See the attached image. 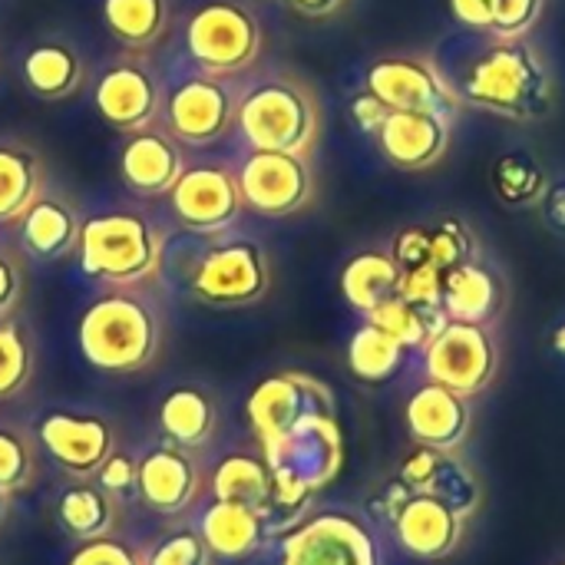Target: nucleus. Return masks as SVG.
I'll list each match as a JSON object with an SVG mask.
<instances>
[{
	"mask_svg": "<svg viewBox=\"0 0 565 565\" xmlns=\"http://www.w3.org/2000/svg\"><path fill=\"white\" fill-rule=\"evenodd\" d=\"M166 315L142 288H103L76 318L83 361L109 377H132L162 358Z\"/></svg>",
	"mask_w": 565,
	"mask_h": 565,
	"instance_id": "f257e3e1",
	"label": "nucleus"
},
{
	"mask_svg": "<svg viewBox=\"0 0 565 565\" xmlns=\"http://www.w3.org/2000/svg\"><path fill=\"white\" fill-rule=\"evenodd\" d=\"M463 103L513 122L546 119L556 106V79L546 56L523 40H493L460 79Z\"/></svg>",
	"mask_w": 565,
	"mask_h": 565,
	"instance_id": "f03ea898",
	"label": "nucleus"
},
{
	"mask_svg": "<svg viewBox=\"0 0 565 565\" xmlns=\"http://www.w3.org/2000/svg\"><path fill=\"white\" fill-rule=\"evenodd\" d=\"M79 271L103 288H142L159 278L166 262L162 225L129 205H113L83 218Z\"/></svg>",
	"mask_w": 565,
	"mask_h": 565,
	"instance_id": "7ed1b4c3",
	"label": "nucleus"
},
{
	"mask_svg": "<svg viewBox=\"0 0 565 565\" xmlns=\"http://www.w3.org/2000/svg\"><path fill=\"white\" fill-rule=\"evenodd\" d=\"M235 129L248 149L311 159L321 139V99L308 79L295 73H268L242 93Z\"/></svg>",
	"mask_w": 565,
	"mask_h": 565,
	"instance_id": "20e7f679",
	"label": "nucleus"
},
{
	"mask_svg": "<svg viewBox=\"0 0 565 565\" xmlns=\"http://www.w3.org/2000/svg\"><path fill=\"white\" fill-rule=\"evenodd\" d=\"M262 457L275 480L271 510H301L341 473L344 463V440L334 401L318 404L291 430L262 444Z\"/></svg>",
	"mask_w": 565,
	"mask_h": 565,
	"instance_id": "39448f33",
	"label": "nucleus"
},
{
	"mask_svg": "<svg viewBox=\"0 0 565 565\" xmlns=\"http://www.w3.org/2000/svg\"><path fill=\"white\" fill-rule=\"evenodd\" d=\"M182 40L199 73L238 76L258 63L265 26L245 0H205L185 17Z\"/></svg>",
	"mask_w": 565,
	"mask_h": 565,
	"instance_id": "423d86ee",
	"label": "nucleus"
},
{
	"mask_svg": "<svg viewBox=\"0 0 565 565\" xmlns=\"http://www.w3.org/2000/svg\"><path fill=\"white\" fill-rule=\"evenodd\" d=\"M189 291L209 308H252L271 291L268 252L248 235L222 238L195 262Z\"/></svg>",
	"mask_w": 565,
	"mask_h": 565,
	"instance_id": "0eeeda50",
	"label": "nucleus"
},
{
	"mask_svg": "<svg viewBox=\"0 0 565 565\" xmlns=\"http://www.w3.org/2000/svg\"><path fill=\"white\" fill-rule=\"evenodd\" d=\"M238 86L232 76L192 73L166 93L162 126L172 139L192 149H209L222 142L238 122Z\"/></svg>",
	"mask_w": 565,
	"mask_h": 565,
	"instance_id": "6e6552de",
	"label": "nucleus"
},
{
	"mask_svg": "<svg viewBox=\"0 0 565 565\" xmlns=\"http://www.w3.org/2000/svg\"><path fill=\"white\" fill-rule=\"evenodd\" d=\"M119 424L109 414L56 407L40 417L36 444L70 480H96L103 463L119 450Z\"/></svg>",
	"mask_w": 565,
	"mask_h": 565,
	"instance_id": "1a4fd4ad",
	"label": "nucleus"
},
{
	"mask_svg": "<svg viewBox=\"0 0 565 565\" xmlns=\"http://www.w3.org/2000/svg\"><path fill=\"white\" fill-rule=\"evenodd\" d=\"M93 106L106 126L126 136L159 126L166 86L156 63L136 50H126L116 60H109L93 86Z\"/></svg>",
	"mask_w": 565,
	"mask_h": 565,
	"instance_id": "9d476101",
	"label": "nucleus"
},
{
	"mask_svg": "<svg viewBox=\"0 0 565 565\" xmlns=\"http://www.w3.org/2000/svg\"><path fill=\"white\" fill-rule=\"evenodd\" d=\"M427 377L457 391L460 397L483 394L500 367V351L487 324L447 321L424 348Z\"/></svg>",
	"mask_w": 565,
	"mask_h": 565,
	"instance_id": "9b49d317",
	"label": "nucleus"
},
{
	"mask_svg": "<svg viewBox=\"0 0 565 565\" xmlns=\"http://www.w3.org/2000/svg\"><path fill=\"white\" fill-rule=\"evenodd\" d=\"M367 89L387 109H411V113H437L457 119L463 93L447 73L427 56H384L367 70Z\"/></svg>",
	"mask_w": 565,
	"mask_h": 565,
	"instance_id": "f8f14e48",
	"label": "nucleus"
},
{
	"mask_svg": "<svg viewBox=\"0 0 565 565\" xmlns=\"http://www.w3.org/2000/svg\"><path fill=\"white\" fill-rule=\"evenodd\" d=\"M172 218L192 235H222L242 212L245 199L238 189V172L225 162H195L182 172L175 189L166 195Z\"/></svg>",
	"mask_w": 565,
	"mask_h": 565,
	"instance_id": "ddd939ff",
	"label": "nucleus"
},
{
	"mask_svg": "<svg viewBox=\"0 0 565 565\" xmlns=\"http://www.w3.org/2000/svg\"><path fill=\"white\" fill-rule=\"evenodd\" d=\"M238 189L248 212L262 218H288L311 205L315 169L305 156L252 149L238 166Z\"/></svg>",
	"mask_w": 565,
	"mask_h": 565,
	"instance_id": "4468645a",
	"label": "nucleus"
},
{
	"mask_svg": "<svg viewBox=\"0 0 565 565\" xmlns=\"http://www.w3.org/2000/svg\"><path fill=\"white\" fill-rule=\"evenodd\" d=\"M281 565H381L367 526L348 513H318L281 543Z\"/></svg>",
	"mask_w": 565,
	"mask_h": 565,
	"instance_id": "2eb2a0df",
	"label": "nucleus"
},
{
	"mask_svg": "<svg viewBox=\"0 0 565 565\" xmlns=\"http://www.w3.org/2000/svg\"><path fill=\"white\" fill-rule=\"evenodd\" d=\"M205 490L202 463L192 450L175 444H159L139 454V487L136 497L156 516H182Z\"/></svg>",
	"mask_w": 565,
	"mask_h": 565,
	"instance_id": "dca6fc26",
	"label": "nucleus"
},
{
	"mask_svg": "<svg viewBox=\"0 0 565 565\" xmlns=\"http://www.w3.org/2000/svg\"><path fill=\"white\" fill-rule=\"evenodd\" d=\"M328 401H334V394L318 377L301 374V371H281L255 384L245 404V417L258 444H268L281 437L285 430H291L308 411Z\"/></svg>",
	"mask_w": 565,
	"mask_h": 565,
	"instance_id": "f3484780",
	"label": "nucleus"
},
{
	"mask_svg": "<svg viewBox=\"0 0 565 565\" xmlns=\"http://www.w3.org/2000/svg\"><path fill=\"white\" fill-rule=\"evenodd\" d=\"M185 169V146L172 139L162 122L126 136L119 149V179L139 199H166Z\"/></svg>",
	"mask_w": 565,
	"mask_h": 565,
	"instance_id": "a211bd4d",
	"label": "nucleus"
},
{
	"mask_svg": "<svg viewBox=\"0 0 565 565\" xmlns=\"http://www.w3.org/2000/svg\"><path fill=\"white\" fill-rule=\"evenodd\" d=\"M454 119L437 113H411V109H391L384 126L374 132L381 156L401 169V172H424L437 166L450 149Z\"/></svg>",
	"mask_w": 565,
	"mask_h": 565,
	"instance_id": "6ab92c4d",
	"label": "nucleus"
},
{
	"mask_svg": "<svg viewBox=\"0 0 565 565\" xmlns=\"http://www.w3.org/2000/svg\"><path fill=\"white\" fill-rule=\"evenodd\" d=\"M397 543L417 559H447L463 540V513L430 493H414L394 516Z\"/></svg>",
	"mask_w": 565,
	"mask_h": 565,
	"instance_id": "aec40b11",
	"label": "nucleus"
},
{
	"mask_svg": "<svg viewBox=\"0 0 565 565\" xmlns=\"http://www.w3.org/2000/svg\"><path fill=\"white\" fill-rule=\"evenodd\" d=\"M407 434L417 447L454 454L470 434V404L457 391L427 381L407 401Z\"/></svg>",
	"mask_w": 565,
	"mask_h": 565,
	"instance_id": "412c9836",
	"label": "nucleus"
},
{
	"mask_svg": "<svg viewBox=\"0 0 565 565\" xmlns=\"http://www.w3.org/2000/svg\"><path fill=\"white\" fill-rule=\"evenodd\" d=\"M83 212L60 192H43L20 222V248L36 262H63L79 248Z\"/></svg>",
	"mask_w": 565,
	"mask_h": 565,
	"instance_id": "4be33fe9",
	"label": "nucleus"
},
{
	"mask_svg": "<svg viewBox=\"0 0 565 565\" xmlns=\"http://www.w3.org/2000/svg\"><path fill=\"white\" fill-rule=\"evenodd\" d=\"M23 86L43 103H63L86 86V60L76 43L63 36H43L26 46L20 60Z\"/></svg>",
	"mask_w": 565,
	"mask_h": 565,
	"instance_id": "5701e85b",
	"label": "nucleus"
},
{
	"mask_svg": "<svg viewBox=\"0 0 565 565\" xmlns=\"http://www.w3.org/2000/svg\"><path fill=\"white\" fill-rule=\"evenodd\" d=\"M53 520L73 543L116 536L122 526V500H116L96 480H70L53 503Z\"/></svg>",
	"mask_w": 565,
	"mask_h": 565,
	"instance_id": "b1692460",
	"label": "nucleus"
},
{
	"mask_svg": "<svg viewBox=\"0 0 565 565\" xmlns=\"http://www.w3.org/2000/svg\"><path fill=\"white\" fill-rule=\"evenodd\" d=\"M156 424L169 444L202 454L205 447H212V440L218 434V404L205 387L179 384L159 401Z\"/></svg>",
	"mask_w": 565,
	"mask_h": 565,
	"instance_id": "393cba45",
	"label": "nucleus"
},
{
	"mask_svg": "<svg viewBox=\"0 0 565 565\" xmlns=\"http://www.w3.org/2000/svg\"><path fill=\"white\" fill-rule=\"evenodd\" d=\"M43 192V156L23 139H0V225H20Z\"/></svg>",
	"mask_w": 565,
	"mask_h": 565,
	"instance_id": "a878e982",
	"label": "nucleus"
},
{
	"mask_svg": "<svg viewBox=\"0 0 565 565\" xmlns=\"http://www.w3.org/2000/svg\"><path fill=\"white\" fill-rule=\"evenodd\" d=\"M199 533L209 543V550L215 553V559L242 563V559L255 556L265 543V513H258L255 507H245V503L215 500L202 513Z\"/></svg>",
	"mask_w": 565,
	"mask_h": 565,
	"instance_id": "bb28decb",
	"label": "nucleus"
},
{
	"mask_svg": "<svg viewBox=\"0 0 565 565\" xmlns=\"http://www.w3.org/2000/svg\"><path fill=\"white\" fill-rule=\"evenodd\" d=\"M503 281L480 262H463L444 275V311L450 321L490 324L503 308Z\"/></svg>",
	"mask_w": 565,
	"mask_h": 565,
	"instance_id": "cd10ccee",
	"label": "nucleus"
},
{
	"mask_svg": "<svg viewBox=\"0 0 565 565\" xmlns=\"http://www.w3.org/2000/svg\"><path fill=\"white\" fill-rule=\"evenodd\" d=\"M103 26L136 53H146L172 30V0H103Z\"/></svg>",
	"mask_w": 565,
	"mask_h": 565,
	"instance_id": "c85d7f7f",
	"label": "nucleus"
},
{
	"mask_svg": "<svg viewBox=\"0 0 565 565\" xmlns=\"http://www.w3.org/2000/svg\"><path fill=\"white\" fill-rule=\"evenodd\" d=\"M209 490H212L215 500L245 503V507H255L258 513H265V520L271 516V507H275V480H271V470H268L265 457L228 454L212 470Z\"/></svg>",
	"mask_w": 565,
	"mask_h": 565,
	"instance_id": "c756f323",
	"label": "nucleus"
},
{
	"mask_svg": "<svg viewBox=\"0 0 565 565\" xmlns=\"http://www.w3.org/2000/svg\"><path fill=\"white\" fill-rule=\"evenodd\" d=\"M397 281H401V265L394 262L391 252H361L341 271V295L354 311L367 315L381 301L397 295Z\"/></svg>",
	"mask_w": 565,
	"mask_h": 565,
	"instance_id": "7c9ffc66",
	"label": "nucleus"
},
{
	"mask_svg": "<svg viewBox=\"0 0 565 565\" xmlns=\"http://www.w3.org/2000/svg\"><path fill=\"white\" fill-rule=\"evenodd\" d=\"M36 338L23 318L0 321V404L23 397L36 377Z\"/></svg>",
	"mask_w": 565,
	"mask_h": 565,
	"instance_id": "2f4dec72",
	"label": "nucleus"
},
{
	"mask_svg": "<svg viewBox=\"0 0 565 565\" xmlns=\"http://www.w3.org/2000/svg\"><path fill=\"white\" fill-rule=\"evenodd\" d=\"M374 328H381L384 334H391L397 344H404L407 351L427 348V341L450 321L447 311H424L411 301H404L401 295H391L387 301H381L374 311L364 315Z\"/></svg>",
	"mask_w": 565,
	"mask_h": 565,
	"instance_id": "473e14b6",
	"label": "nucleus"
},
{
	"mask_svg": "<svg viewBox=\"0 0 565 565\" xmlns=\"http://www.w3.org/2000/svg\"><path fill=\"white\" fill-rule=\"evenodd\" d=\"M404 354H407L404 344H397L391 334H384L381 328H374L367 321L354 331V338L348 344V367L364 384H384L401 371Z\"/></svg>",
	"mask_w": 565,
	"mask_h": 565,
	"instance_id": "72a5a7b5",
	"label": "nucleus"
},
{
	"mask_svg": "<svg viewBox=\"0 0 565 565\" xmlns=\"http://www.w3.org/2000/svg\"><path fill=\"white\" fill-rule=\"evenodd\" d=\"M493 192L510 209H533L546 199L550 179L546 169L530 152H507L493 166Z\"/></svg>",
	"mask_w": 565,
	"mask_h": 565,
	"instance_id": "f704fd0d",
	"label": "nucleus"
},
{
	"mask_svg": "<svg viewBox=\"0 0 565 565\" xmlns=\"http://www.w3.org/2000/svg\"><path fill=\"white\" fill-rule=\"evenodd\" d=\"M40 480V444L20 424L0 420V490L10 497L30 493Z\"/></svg>",
	"mask_w": 565,
	"mask_h": 565,
	"instance_id": "c9c22d12",
	"label": "nucleus"
},
{
	"mask_svg": "<svg viewBox=\"0 0 565 565\" xmlns=\"http://www.w3.org/2000/svg\"><path fill=\"white\" fill-rule=\"evenodd\" d=\"M463 262H477V235L460 218H440L430 225V265L450 271Z\"/></svg>",
	"mask_w": 565,
	"mask_h": 565,
	"instance_id": "e433bc0d",
	"label": "nucleus"
},
{
	"mask_svg": "<svg viewBox=\"0 0 565 565\" xmlns=\"http://www.w3.org/2000/svg\"><path fill=\"white\" fill-rule=\"evenodd\" d=\"M146 565H215V553L199 530H172L146 550Z\"/></svg>",
	"mask_w": 565,
	"mask_h": 565,
	"instance_id": "4c0bfd02",
	"label": "nucleus"
},
{
	"mask_svg": "<svg viewBox=\"0 0 565 565\" xmlns=\"http://www.w3.org/2000/svg\"><path fill=\"white\" fill-rule=\"evenodd\" d=\"M66 565H146V550L116 533V536L76 543Z\"/></svg>",
	"mask_w": 565,
	"mask_h": 565,
	"instance_id": "58836bf2",
	"label": "nucleus"
},
{
	"mask_svg": "<svg viewBox=\"0 0 565 565\" xmlns=\"http://www.w3.org/2000/svg\"><path fill=\"white\" fill-rule=\"evenodd\" d=\"M444 275L437 265H417L404 268L397 281V295L424 311H440L444 308Z\"/></svg>",
	"mask_w": 565,
	"mask_h": 565,
	"instance_id": "ea45409f",
	"label": "nucleus"
},
{
	"mask_svg": "<svg viewBox=\"0 0 565 565\" xmlns=\"http://www.w3.org/2000/svg\"><path fill=\"white\" fill-rule=\"evenodd\" d=\"M26 298V258L23 248L0 245V321L17 318Z\"/></svg>",
	"mask_w": 565,
	"mask_h": 565,
	"instance_id": "a19ab883",
	"label": "nucleus"
},
{
	"mask_svg": "<svg viewBox=\"0 0 565 565\" xmlns=\"http://www.w3.org/2000/svg\"><path fill=\"white\" fill-rule=\"evenodd\" d=\"M543 17V0H497L493 36L497 40H523Z\"/></svg>",
	"mask_w": 565,
	"mask_h": 565,
	"instance_id": "79ce46f5",
	"label": "nucleus"
},
{
	"mask_svg": "<svg viewBox=\"0 0 565 565\" xmlns=\"http://www.w3.org/2000/svg\"><path fill=\"white\" fill-rule=\"evenodd\" d=\"M96 483H99L103 490H109L116 500H126L129 493H136V487H139V454H126V450L119 447V450L103 463Z\"/></svg>",
	"mask_w": 565,
	"mask_h": 565,
	"instance_id": "37998d69",
	"label": "nucleus"
},
{
	"mask_svg": "<svg viewBox=\"0 0 565 565\" xmlns=\"http://www.w3.org/2000/svg\"><path fill=\"white\" fill-rule=\"evenodd\" d=\"M394 262L404 268H417V265H430V225H407L394 235L391 245Z\"/></svg>",
	"mask_w": 565,
	"mask_h": 565,
	"instance_id": "c03bdc74",
	"label": "nucleus"
},
{
	"mask_svg": "<svg viewBox=\"0 0 565 565\" xmlns=\"http://www.w3.org/2000/svg\"><path fill=\"white\" fill-rule=\"evenodd\" d=\"M450 13L460 26L493 33V17H497V0H450Z\"/></svg>",
	"mask_w": 565,
	"mask_h": 565,
	"instance_id": "a18cd8bd",
	"label": "nucleus"
},
{
	"mask_svg": "<svg viewBox=\"0 0 565 565\" xmlns=\"http://www.w3.org/2000/svg\"><path fill=\"white\" fill-rule=\"evenodd\" d=\"M387 113H391V109H387L371 89H364V93H358V96L351 99V119H354V126L364 129V132H377V129L384 126Z\"/></svg>",
	"mask_w": 565,
	"mask_h": 565,
	"instance_id": "49530a36",
	"label": "nucleus"
},
{
	"mask_svg": "<svg viewBox=\"0 0 565 565\" xmlns=\"http://www.w3.org/2000/svg\"><path fill=\"white\" fill-rule=\"evenodd\" d=\"M288 10L301 13V17H311V20H321V17H331L338 13L348 0H281Z\"/></svg>",
	"mask_w": 565,
	"mask_h": 565,
	"instance_id": "de8ad7c7",
	"label": "nucleus"
},
{
	"mask_svg": "<svg viewBox=\"0 0 565 565\" xmlns=\"http://www.w3.org/2000/svg\"><path fill=\"white\" fill-rule=\"evenodd\" d=\"M540 205H543V215H546V222H550L556 232H563L565 235V185L550 189V192H546V199H543Z\"/></svg>",
	"mask_w": 565,
	"mask_h": 565,
	"instance_id": "09e8293b",
	"label": "nucleus"
},
{
	"mask_svg": "<svg viewBox=\"0 0 565 565\" xmlns=\"http://www.w3.org/2000/svg\"><path fill=\"white\" fill-rule=\"evenodd\" d=\"M10 500H13V497L0 490V530H3V523H7V516H10Z\"/></svg>",
	"mask_w": 565,
	"mask_h": 565,
	"instance_id": "8fccbe9b",
	"label": "nucleus"
},
{
	"mask_svg": "<svg viewBox=\"0 0 565 565\" xmlns=\"http://www.w3.org/2000/svg\"><path fill=\"white\" fill-rule=\"evenodd\" d=\"M553 348H556L559 354H565V324L556 331V334H553Z\"/></svg>",
	"mask_w": 565,
	"mask_h": 565,
	"instance_id": "3c124183",
	"label": "nucleus"
},
{
	"mask_svg": "<svg viewBox=\"0 0 565 565\" xmlns=\"http://www.w3.org/2000/svg\"><path fill=\"white\" fill-rule=\"evenodd\" d=\"M559 565H565V563H559Z\"/></svg>",
	"mask_w": 565,
	"mask_h": 565,
	"instance_id": "603ef678",
	"label": "nucleus"
}]
</instances>
